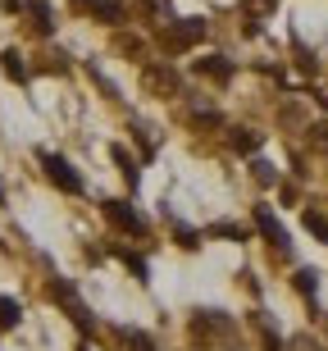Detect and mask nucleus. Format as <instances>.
<instances>
[{
	"instance_id": "nucleus-10",
	"label": "nucleus",
	"mask_w": 328,
	"mask_h": 351,
	"mask_svg": "<svg viewBox=\"0 0 328 351\" xmlns=\"http://www.w3.org/2000/svg\"><path fill=\"white\" fill-rule=\"evenodd\" d=\"M92 14L101 23H118V19H123V5H118V0H92Z\"/></svg>"
},
{
	"instance_id": "nucleus-8",
	"label": "nucleus",
	"mask_w": 328,
	"mask_h": 351,
	"mask_svg": "<svg viewBox=\"0 0 328 351\" xmlns=\"http://www.w3.org/2000/svg\"><path fill=\"white\" fill-rule=\"evenodd\" d=\"M18 319H23V306L14 297H0V328H18Z\"/></svg>"
},
{
	"instance_id": "nucleus-2",
	"label": "nucleus",
	"mask_w": 328,
	"mask_h": 351,
	"mask_svg": "<svg viewBox=\"0 0 328 351\" xmlns=\"http://www.w3.org/2000/svg\"><path fill=\"white\" fill-rule=\"evenodd\" d=\"M51 297L60 301V306H64V311H68V319H73V324H78L82 333H92V315H87V306H82V301L73 297V287L55 278V283H51Z\"/></svg>"
},
{
	"instance_id": "nucleus-5",
	"label": "nucleus",
	"mask_w": 328,
	"mask_h": 351,
	"mask_svg": "<svg viewBox=\"0 0 328 351\" xmlns=\"http://www.w3.org/2000/svg\"><path fill=\"white\" fill-rule=\"evenodd\" d=\"M23 14L32 19V32H41V37H51V32H55V14H51V5H37V0H32V5H23Z\"/></svg>"
},
{
	"instance_id": "nucleus-13",
	"label": "nucleus",
	"mask_w": 328,
	"mask_h": 351,
	"mask_svg": "<svg viewBox=\"0 0 328 351\" xmlns=\"http://www.w3.org/2000/svg\"><path fill=\"white\" fill-rule=\"evenodd\" d=\"M123 338H128V347H132V351H155V342L146 338V333H123Z\"/></svg>"
},
{
	"instance_id": "nucleus-17",
	"label": "nucleus",
	"mask_w": 328,
	"mask_h": 351,
	"mask_svg": "<svg viewBox=\"0 0 328 351\" xmlns=\"http://www.w3.org/2000/svg\"><path fill=\"white\" fill-rule=\"evenodd\" d=\"M178 242H183V247H201V233H192V228H178Z\"/></svg>"
},
{
	"instance_id": "nucleus-7",
	"label": "nucleus",
	"mask_w": 328,
	"mask_h": 351,
	"mask_svg": "<svg viewBox=\"0 0 328 351\" xmlns=\"http://www.w3.org/2000/svg\"><path fill=\"white\" fill-rule=\"evenodd\" d=\"M201 73H205V78H214V82H228V78H233V64H228V60H219V55H210V60H201Z\"/></svg>"
},
{
	"instance_id": "nucleus-9",
	"label": "nucleus",
	"mask_w": 328,
	"mask_h": 351,
	"mask_svg": "<svg viewBox=\"0 0 328 351\" xmlns=\"http://www.w3.org/2000/svg\"><path fill=\"white\" fill-rule=\"evenodd\" d=\"M0 69H5L14 82H27V69H23V55H18V51H5V55H0Z\"/></svg>"
},
{
	"instance_id": "nucleus-18",
	"label": "nucleus",
	"mask_w": 328,
	"mask_h": 351,
	"mask_svg": "<svg viewBox=\"0 0 328 351\" xmlns=\"http://www.w3.org/2000/svg\"><path fill=\"white\" fill-rule=\"evenodd\" d=\"M123 265H128L137 278H146V265H142V256H123Z\"/></svg>"
},
{
	"instance_id": "nucleus-21",
	"label": "nucleus",
	"mask_w": 328,
	"mask_h": 351,
	"mask_svg": "<svg viewBox=\"0 0 328 351\" xmlns=\"http://www.w3.org/2000/svg\"><path fill=\"white\" fill-rule=\"evenodd\" d=\"M82 351H87V347H82Z\"/></svg>"
},
{
	"instance_id": "nucleus-11",
	"label": "nucleus",
	"mask_w": 328,
	"mask_h": 351,
	"mask_svg": "<svg viewBox=\"0 0 328 351\" xmlns=\"http://www.w3.org/2000/svg\"><path fill=\"white\" fill-rule=\"evenodd\" d=\"M305 228L319 237V242H328V219L319 215V210H305Z\"/></svg>"
},
{
	"instance_id": "nucleus-15",
	"label": "nucleus",
	"mask_w": 328,
	"mask_h": 351,
	"mask_svg": "<svg viewBox=\"0 0 328 351\" xmlns=\"http://www.w3.org/2000/svg\"><path fill=\"white\" fill-rule=\"evenodd\" d=\"M233 146H237V151H255V137H251L247 128H237L233 132Z\"/></svg>"
},
{
	"instance_id": "nucleus-19",
	"label": "nucleus",
	"mask_w": 328,
	"mask_h": 351,
	"mask_svg": "<svg viewBox=\"0 0 328 351\" xmlns=\"http://www.w3.org/2000/svg\"><path fill=\"white\" fill-rule=\"evenodd\" d=\"M269 5H274V0H251V10H269Z\"/></svg>"
},
{
	"instance_id": "nucleus-3",
	"label": "nucleus",
	"mask_w": 328,
	"mask_h": 351,
	"mask_svg": "<svg viewBox=\"0 0 328 351\" xmlns=\"http://www.w3.org/2000/svg\"><path fill=\"white\" fill-rule=\"evenodd\" d=\"M105 215L123 228V233H146V223H142V215L128 206V201H105Z\"/></svg>"
},
{
	"instance_id": "nucleus-4",
	"label": "nucleus",
	"mask_w": 328,
	"mask_h": 351,
	"mask_svg": "<svg viewBox=\"0 0 328 351\" xmlns=\"http://www.w3.org/2000/svg\"><path fill=\"white\" fill-rule=\"evenodd\" d=\"M201 37H205V23H201V19H192V23L164 32V46H169V51H183V46H197Z\"/></svg>"
},
{
	"instance_id": "nucleus-1",
	"label": "nucleus",
	"mask_w": 328,
	"mask_h": 351,
	"mask_svg": "<svg viewBox=\"0 0 328 351\" xmlns=\"http://www.w3.org/2000/svg\"><path fill=\"white\" fill-rule=\"evenodd\" d=\"M41 169L51 173V182L60 187V192H82V178L73 173V165H68L64 156H55V151H41Z\"/></svg>"
},
{
	"instance_id": "nucleus-6",
	"label": "nucleus",
	"mask_w": 328,
	"mask_h": 351,
	"mask_svg": "<svg viewBox=\"0 0 328 351\" xmlns=\"http://www.w3.org/2000/svg\"><path fill=\"white\" fill-rule=\"evenodd\" d=\"M255 223L264 228V237H269V242H274L278 251H288V233H283V223H278L274 215H269V210H255Z\"/></svg>"
},
{
	"instance_id": "nucleus-12",
	"label": "nucleus",
	"mask_w": 328,
	"mask_h": 351,
	"mask_svg": "<svg viewBox=\"0 0 328 351\" xmlns=\"http://www.w3.org/2000/svg\"><path fill=\"white\" fill-rule=\"evenodd\" d=\"M146 87H160V91H173V73H164V69H146Z\"/></svg>"
},
{
	"instance_id": "nucleus-20",
	"label": "nucleus",
	"mask_w": 328,
	"mask_h": 351,
	"mask_svg": "<svg viewBox=\"0 0 328 351\" xmlns=\"http://www.w3.org/2000/svg\"><path fill=\"white\" fill-rule=\"evenodd\" d=\"M0 206H5V187H0Z\"/></svg>"
},
{
	"instance_id": "nucleus-16",
	"label": "nucleus",
	"mask_w": 328,
	"mask_h": 351,
	"mask_svg": "<svg viewBox=\"0 0 328 351\" xmlns=\"http://www.w3.org/2000/svg\"><path fill=\"white\" fill-rule=\"evenodd\" d=\"M297 287H301V292H315V274L301 269V274H297Z\"/></svg>"
},
{
	"instance_id": "nucleus-14",
	"label": "nucleus",
	"mask_w": 328,
	"mask_h": 351,
	"mask_svg": "<svg viewBox=\"0 0 328 351\" xmlns=\"http://www.w3.org/2000/svg\"><path fill=\"white\" fill-rule=\"evenodd\" d=\"M114 160L123 165V173H128V182H137V169H132V156L123 151V146H114Z\"/></svg>"
}]
</instances>
